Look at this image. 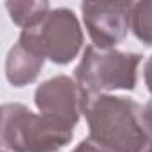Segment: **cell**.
I'll return each instance as SVG.
<instances>
[{
	"label": "cell",
	"mask_w": 152,
	"mask_h": 152,
	"mask_svg": "<svg viewBox=\"0 0 152 152\" xmlns=\"http://www.w3.org/2000/svg\"><path fill=\"white\" fill-rule=\"evenodd\" d=\"M83 115L90 140L109 152H152V140L141 122V106L134 99L86 93Z\"/></svg>",
	"instance_id": "6da1fadb"
},
{
	"label": "cell",
	"mask_w": 152,
	"mask_h": 152,
	"mask_svg": "<svg viewBox=\"0 0 152 152\" xmlns=\"http://www.w3.org/2000/svg\"><path fill=\"white\" fill-rule=\"evenodd\" d=\"M73 138V131L36 115L23 104H4L0 143L4 152H59Z\"/></svg>",
	"instance_id": "7a4b0ae2"
},
{
	"label": "cell",
	"mask_w": 152,
	"mask_h": 152,
	"mask_svg": "<svg viewBox=\"0 0 152 152\" xmlns=\"http://www.w3.org/2000/svg\"><path fill=\"white\" fill-rule=\"evenodd\" d=\"M141 59L143 56L138 52H122L116 48L102 50L88 45L75 68V81L88 95L115 90L132 91L136 88Z\"/></svg>",
	"instance_id": "3957f363"
},
{
	"label": "cell",
	"mask_w": 152,
	"mask_h": 152,
	"mask_svg": "<svg viewBox=\"0 0 152 152\" xmlns=\"http://www.w3.org/2000/svg\"><path fill=\"white\" fill-rule=\"evenodd\" d=\"M18 43L54 64L72 63L83 48L84 34L72 9L56 7L34 27L23 29Z\"/></svg>",
	"instance_id": "277c9868"
},
{
	"label": "cell",
	"mask_w": 152,
	"mask_h": 152,
	"mask_svg": "<svg viewBox=\"0 0 152 152\" xmlns=\"http://www.w3.org/2000/svg\"><path fill=\"white\" fill-rule=\"evenodd\" d=\"M86 93L77 81L68 75H57L43 81L34 93V104L39 115L57 125L73 131L84 109Z\"/></svg>",
	"instance_id": "5b68a950"
},
{
	"label": "cell",
	"mask_w": 152,
	"mask_h": 152,
	"mask_svg": "<svg viewBox=\"0 0 152 152\" xmlns=\"http://www.w3.org/2000/svg\"><path fill=\"white\" fill-rule=\"evenodd\" d=\"M132 2H83V20L93 41L102 50L115 48L125 39L131 27Z\"/></svg>",
	"instance_id": "8992f818"
},
{
	"label": "cell",
	"mask_w": 152,
	"mask_h": 152,
	"mask_svg": "<svg viewBox=\"0 0 152 152\" xmlns=\"http://www.w3.org/2000/svg\"><path fill=\"white\" fill-rule=\"evenodd\" d=\"M45 64V59L25 48L22 43H15L6 57V79L15 88H23L38 79Z\"/></svg>",
	"instance_id": "52a82bcc"
},
{
	"label": "cell",
	"mask_w": 152,
	"mask_h": 152,
	"mask_svg": "<svg viewBox=\"0 0 152 152\" xmlns=\"http://www.w3.org/2000/svg\"><path fill=\"white\" fill-rule=\"evenodd\" d=\"M6 9L11 20L23 31L38 25L50 11V4L47 0H39V2H6Z\"/></svg>",
	"instance_id": "ba28073f"
},
{
	"label": "cell",
	"mask_w": 152,
	"mask_h": 152,
	"mask_svg": "<svg viewBox=\"0 0 152 152\" xmlns=\"http://www.w3.org/2000/svg\"><path fill=\"white\" fill-rule=\"evenodd\" d=\"M131 31L147 47H152V0H141L132 6Z\"/></svg>",
	"instance_id": "9c48e42d"
},
{
	"label": "cell",
	"mask_w": 152,
	"mask_h": 152,
	"mask_svg": "<svg viewBox=\"0 0 152 152\" xmlns=\"http://www.w3.org/2000/svg\"><path fill=\"white\" fill-rule=\"evenodd\" d=\"M141 122H143V127H145L147 134L152 140V100H148L141 107Z\"/></svg>",
	"instance_id": "30bf717a"
},
{
	"label": "cell",
	"mask_w": 152,
	"mask_h": 152,
	"mask_svg": "<svg viewBox=\"0 0 152 152\" xmlns=\"http://www.w3.org/2000/svg\"><path fill=\"white\" fill-rule=\"evenodd\" d=\"M72 152H109V150L104 148V147H100V145H97L95 141H91V140L88 138V140H83Z\"/></svg>",
	"instance_id": "8fae6325"
},
{
	"label": "cell",
	"mask_w": 152,
	"mask_h": 152,
	"mask_svg": "<svg viewBox=\"0 0 152 152\" xmlns=\"http://www.w3.org/2000/svg\"><path fill=\"white\" fill-rule=\"evenodd\" d=\"M143 79H145L147 90L152 93V56H148V59L145 61V66H143Z\"/></svg>",
	"instance_id": "7c38bea8"
}]
</instances>
